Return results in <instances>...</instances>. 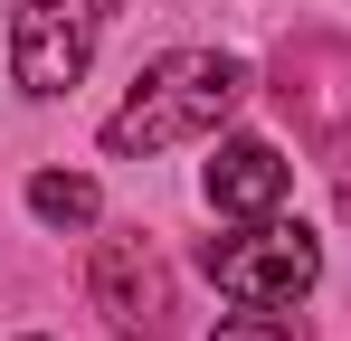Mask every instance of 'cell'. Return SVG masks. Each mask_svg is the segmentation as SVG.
<instances>
[{
	"mask_svg": "<svg viewBox=\"0 0 351 341\" xmlns=\"http://www.w3.org/2000/svg\"><path fill=\"white\" fill-rule=\"evenodd\" d=\"M237 105H247V66H237V57L171 48V57H152V66L133 76L123 114L105 123V152H114V162H152V152H171V142L219 133Z\"/></svg>",
	"mask_w": 351,
	"mask_h": 341,
	"instance_id": "obj_1",
	"label": "cell"
},
{
	"mask_svg": "<svg viewBox=\"0 0 351 341\" xmlns=\"http://www.w3.org/2000/svg\"><path fill=\"white\" fill-rule=\"evenodd\" d=\"M199 266L237 303H294V294H313V275H323V247H313L304 218H247L237 237H209Z\"/></svg>",
	"mask_w": 351,
	"mask_h": 341,
	"instance_id": "obj_2",
	"label": "cell"
},
{
	"mask_svg": "<svg viewBox=\"0 0 351 341\" xmlns=\"http://www.w3.org/2000/svg\"><path fill=\"white\" fill-rule=\"evenodd\" d=\"M105 10L114 0H19L10 10V66H19V86L29 95H76Z\"/></svg>",
	"mask_w": 351,
	"mask_h": 341,
	"instance_id": "obj_3",
	"label": "cell"
},
{
	"mask_svg": "<svg viewBox=\"0 0 351 341\" xmlns=\"http://www.w3.org/2000/svg\"><path fill=\"white\" fill-rule=\"evenodd\" d=\"M86 294H95V313L114 323V332H143L162 341L171 332V266H162V247L143 237V227H123V237H95V266H86Z\"/></svg>",
	"mask_w": 351,
	"mask_h": 341,
	"instance_id": "obj_4",
	"label": "cell"
},
{
	"mask_svg": "<svg viewBox=\"0 0 351 341\" xmlns=\"http://www.w3.org/2000/svg\"><path fill=\"white\" fill-rule=\"evenodd\" d=\"M276 105L313 133V142H351V48L342 38H294L276 57Z\"/></svg>",
	"mask_w": 351,
	"mask_h": 341,
	"instance_id": "obj_5",
	"label": "cell"
},
{
	"mask_svg": "<svg viewBox=\"0 0 351 341\" xmlns=\"http://www.w3.org/2000/svg\"><path fill=\"white\" fill-rule=\"evenodd\" d=\"M285 180L294 170L276 162V142L237 133V142H219V162H209V209L219 218H276L285 209Z\"/></svg>",
	"mask_w": 351,
	"mask_h": 341,
	"instance_id": "obj_6",
	"label": "cell"
},
{
	"mask_svg": "<svg viewBox=\"0 0 351 341\" xmlns=\"http://www.w3.org/2000/svg\"><path fill=\"white\" fill-rule=\"evenodd\" d=\"M29 209H38L48 227H95L105 199H95V180H86V170H38V180H29Z\"/></svg>",
	"mask_w": 351,
	"mask_h": 341,
	"instance_id": "obj_7",
	"label": "cell"
},
{
	"mask_svg": "<svg viewBox=\"0 0 351 341\" xmlns=\"http://www.w3.org/2000/svg\"><path fill=\"white\" fill-rule=\"evenodd\" d=\"M209 341H313V332H304V313H294V303H247V313L219 323Z\"/></svg>",
	"mask_w": 351,
	"mask_h": 341,
	"instance_id": "obj_8",
	"label": "cell"
},
{
	"mask_svg": "<svg viewBox=\"0 0 351 341\" xmlns=\"http://www.w3.org/2000/svg\"><path fill=\"white\" fill-rule=\"evenodd\" d=\"M332 199H342V227H351V142H342V162H332Z\"/></svg>",
	"mask_w": 351,
	"mask_h": 341,
	"instance_id": "obj_9",
	"label": "cell"
},
{
	"mask_svg": "<svg viewBox=\"0 0 351 341\" xmlns=\"http://www.w3.org/2000/svg\"><path fill=\"white\" fill-rule=\"evenodd\" d=\"M29 341H38V332H29Z\"/></svg>",
	"mask_w": 351,
	"mask_h": 341,
	"instance_id": "obj_10",
	"label": "cell"
}]
</instances>
